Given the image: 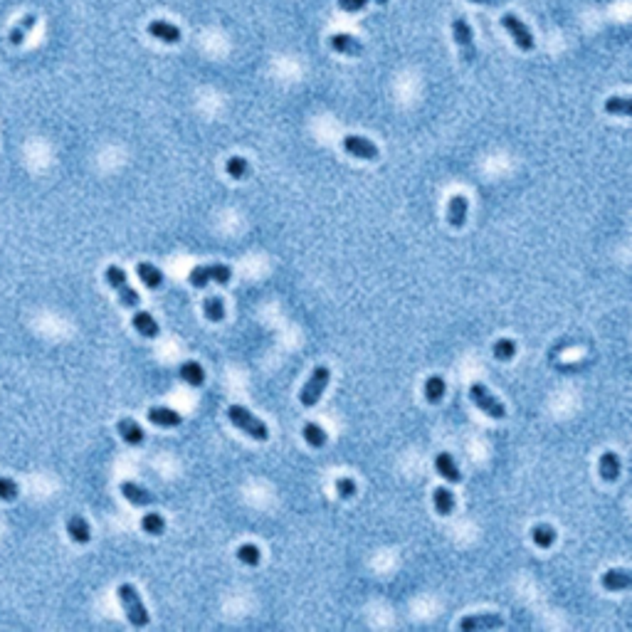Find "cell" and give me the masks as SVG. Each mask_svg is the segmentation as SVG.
<instances>
[{
	"instance_id": "cell-15",
	"label": "cell",
	"mask_w": 632,
	"mask_h": 632,
	"mask_svg": "<svg viewBox=\"0 0 632 632\" xmlns=\"http://www.w3.org/2000/svg\"><path fill=\"white\" fill-rule=\"evenodd\" d=\"M116 432L121 434V440H124L126 445H131V447L143 445V440H146V432H143V428L136 423L134 418H121V420H119V423H116Z\"/></svg>"
},
{
	"instance_id": "cell-39",
	"label": "cell",
	"mask_w": 632,
	"mask_h": 632,
	"mask_svg": "<svg viewBox=\"0 0 632 632\" xmlns=\"http://www.w3.org/2000/svg\"><path fill=\"white\" fill-rule=\"evenodd\" d=\"M469 3H477V6H494V8H497V6H502L504 0H469Z\"/></svg>"
},
{
	"instance_id": "cell-2",
	"label": "cell",
	"mask_w": 632,
	"mask_h": 632,
	"mask_svg": "<svg viewBox=\"0 0 632 632\" xmlns=\"http://www.w3.org/2000/svg\"><path fill=\"white\" fill-rule=\"evenodd\" d=\"M227 418H230V423L235 425L237 430H243V432L247 434V437H252V440H257V442L270 440V428H267L257 415H252L245 405H230L227 407Z\"/></svg>"
},
{
	"instance_id": "cell-19",
	"label": "cell",
	"mask_w": 632,
	"mask_h": 632,
	"mask_svg": "<svg viewBox=\"0 0 632 632\" xmlns=\"http://www.w3.org/2000/svg\"><path fill=\"white\" fill-rule=\"evenodd\" d=\"M434 469H437V474H440L445 482H450V484H459V482H462L459 467L455 464V457H452L450 452H440V455L434 457Z\"/></svg>"
},
{
	"instance_id": "cell-37",
	"label": "cell",
	"mask_w": 632,
	"mask_h": 632,
	"mask_svg": "<svg viewBox=\"0 0 632 632\" xmlns=\"http://www.w3.org/2000/svg\"><path fill=\"white\" fill-rule=\"evenodd\" d=\"M210 276H213V282L215 284H230V279H232V270L227 265H210Z\"/></svg>"
},
{
	"instance_id": "cell-8",
	"label": "cell",
	"mask_w": 632,
	"mask_h": 632,
	"mask_svg": "<svg viewBox=\"0 0 632 632\" xmlns=\"http://www.w3.org/2000/svg\"><path fill=\"white\" fill-rule=\"evenodd\" d=\"M452 35H455V42H457L459 50H462L464 62H472V60H477V50H474L472 28H469V23L464 20L462 15L452 20Z\"/></svg>"
},
{
	"instance_id": "cell-31",
	"label": "cell",
	"mask_w": 632,
	"mask_h": 632,
	"mask_svg": "<svg viewBox=\"0 0 632 632\" xmlns=\"http://www.w3.org/2000/svg\"><path fill=\"white\" fill-rule=\"evenodd\" d=\"M605 112L615 114V116H630L632 99L630 96H610V99H605Z\"/></svg>"
},
{
	"instance_id": "cell-5",
	"label": "cell",
	"mask_w": 632,
	"mask_h": 632,
	"mask_svg": "<svg viewBox=\"0 0 632 632\" xmlns=\"http://www.w3.org/2000/svg\"><path fill=\"white\" fill-rule=\"evenodd\" d=\"M328 380H331V371H328L326 366H316L314 371H311L309 380L304 383V388H301L299 393V403L304 407H314L316 403L322 401L324 390H326Z\"/></svg>"
},
{
	"instance_id": "cell-35",
	"label": "cell",
	"mask_w": 632,
	"mask_h": 632,
	"mask_svg": "<svg viewBox=\"0 0 632 632\" xmlns=\"http://www.w3.org/2000/svg\"><path fill=\"white\" fill-rule=\"evenodd\" d=\"M20 497V486L10 477H0V502H15Z\"/></svg>"
},
{
	"instance_id": "cell-12",
	"label": "cell",
	"mask_w": 632,
	"mask_h": 632,
	"mask_svg": "<svg viewBox=\"0 0 632 632\" xmlns=\"http://www.w3.org/2000/svg\"><path fill=\"white\" fill-rule=\"evenodd\" d=\"M600 586L610 592L627 590V588L632 586V573L627 568H610V570H605L603 576H600Z\"/></svg>"
},
{
	"instance_id": "cell-34",
	"label": "cell",
	"mask_w": 632,
	"mask_h": 632,
	"mask_svg": "<svg viewBox=\"0 0 632 632\" xmlns=\"http://www.w3.org/2000/svg\"><path fill=\"white\" fill-rule=\"evenodd\" d=\"M188 282L193 284L195 289H205L210 282H213V276H210V265H198L191 270V274H188Z\"/></svg>"
},
{
	"instance_id": "cell-4",
	"label": "cell",
	"mask_w": 632,
	"mask_h": 632,
	"mask_svg": "<svg viewBox=\"0 0 632 632\" xmlns=\"http://www.w3.org/2000/svg\"><path fill=\"white\" fill-rule=\"evenodd\" d=\"M469 401L480 407L486 418H491V420H504V418H507V407H504V403L499 401L497 395L491 393V390L486 388L484 383H472V385H469Z\"/></svg>"
},
{
	"instance_id": "cell-26",
	"label": "cell",
	"mask_w": 632,
	"mask_h": 632,
	"mask_svg": "<svg viewBox=\"0 0 632 632\" xmlns=\"http://www.w3.org/2000/svg\"><path fill=\"white\" fill-rule=\"evenodd\" d=\"M301 434H304V440H306V445L309 447H314V450H322L324 445L328 442V434H326V430L322 428L319 423H306L304 428H301Z\"/></svg>"
},
{
	"instance_id": "cell-30",
	"label": "cell",
	"mask_w": 632,
	"mask_h": 632,
	"mask_svg": "<svg viewBox=\"0 0 632 632\" xmlns=\"http://www.w3.org/2000/svg\"><path fill=\"white\" fill-rule=\"evenodd\" d=\"M237 561L243 565H247V568H254V565H260L262 551L254 543H243V546L237 548Z\"/></svg>"
},
{
	"instance_id": "cell-18",
	"label": "cell",
	"mask_w": 632,
	"mask_h": 632,
	"mask_svg": "<svg viewBox=\"0 0 632 632\" xmlns=\"http://www.w3.org/2000/svg\"><path fill=\"white\" fill-rule=\"evenodd\" d=\"M67 534H69V538H72L74 543L85 546V543L91 541V526H89V521H87L82 514H72V516L67 519Z\"/></svg>"
},
{
	"instance_id": "cell-17",
	"label": "cell",
	"mask_w": 632,
	"mask_h": 632,
	"mask_svg": "<svg viewBox=\"0 0 632 632\" xmlns=\"http://www.w3.org/2000/svg\"><path fill=\"white\" fill-rule=\"evenodd\" d=\"M328 47H331L333 52H339V55H349V57H356L363 52L361 40H356L353 35H346V33L331 35V37H328Z\"/></svg>"
},
{
	"instance_id": "cell-1",
	"label": "cell",
	"mask_w": 632,
	"mask_h": 632,
	"mask_svg": "<svg viewBox=\"0 0 632 632\" xmlns=\"http://www.w3.org/2000/svg\"><path fill=\"white\" fill-rule=\"evenodd\" d=\"M116 595H119V603H121V608H124V613H126V620H129L131 625L146 627L148 622H151L141 595H139V590H136L131 583H121V586L116 588Z\"/></svg>"
},
{
	"instance_id": "cell-20",
	"label": "cell",
	"mask_w": 632,
	"mask_h": 632,
	"mask_svg": "<svg viewBox=\"0 0 632 632\" xmlns=\"http://www.w3.org/2000/svg\"><path fill=\"white\" fill-rule=\"evenodd\" d=\"M136 276H139L143 287L151 289V292L164 287V272L158 270L156 265H151V262H136Z\"/></svg>"
},
{
	"instance_id": "cell-6",
	"label": "cell",
	"mask_w": 632,
	"mask_h": 632,
	"mask_svg": "<svg viewBox=\"0 0 632 632\" xmlns=\"http://www.w3.org/2000/svg\"><path fill=\"white\" fill-rule=\"evenodd\" d=\"M502 25H504V30L511 35V40L516 42V47H519L521 52L534 50V35H531L529 25H526L519 15L507 12V15H502Z\"/></svg>"
},
{
	"instance_id": "cell-24",
	"label": "cell",
	"mask_w": 632,
	"mask_h": 632,
	"mask_svg": "<svg viewBox=\"0 0 632 632\" xmlns=\"http://www.w3.org/2000/svg\"><path fill=\"white\" fill-rule=\"evenodd\" d=\"M35 23H37V17L30 12V15H23L20 20H17V25H12L10 33H8V40H10V45H23L25 37L30 35V30L35 28Z\"/></svg>"
},
{
	"instance_id": "cell-29",
	"label": "cell",
	"mask_w": 632,
	"mask_h": 632,
	"mask_svg": "<svg viewBox=\"0 0 632 632\" xmlns=\"http://www.w3.org/2000/svg\"><path fill=\"white\" fill-rule=\"evenodd\" d=\"M225 173L230 175V178H235V181H245L249 175V164L247 158L243 156H232L225 161Z\"/></svg>"
},
{
	"instance_id": "cell-7",
	"label": "cell",
	"mask_w": 632,
	"mask_h": 632,
	"mask_svg": "<svg viewBox=\"0 0 632 632\" xmlns=\"http://www.w3.org/2000/svg\"><path fill=\"white\" fill-rule=\"evenodd\" d=\"M341 146H344V151L349 153V156L358 158V161H376V158L380 156V148L376 146L371 139H366V136H358V134L344 136Z\"/></svg>"
},
{
	"instance_id": "cell-11",
	"label": "cell",
	"mask_w": 632,
	"mask_h": 632,
	"mask_svg": "<svg viewBox=\"0 0 632 632\" xmlns=\"http://www.w3.org/2000/svg\"><path fill=\"white\" fill-rule=\"evenodd\" d=\"M467 213H469L467 195H462V193L452 195L450 205H447V222H450V227H455V230L464 227V222H467Z\"/></svg>"
},
{
	"instance_id": "cell-21",
	"label": "cell",
	"mask_w": 632,
	"mask_h": 632,
	"mask_svg": "<svg viewBox=\"0 0 632 632\" xmlns=\"http://www.w3.org/2000/svg\"><path fill=\"white\" fill-rule=\"evenodd\" d=\"M131 326H134L136 331H139V336H143V339H156L158 331H161L156 319H153L148 311H139V309H136L134 316H131Z\"/></svg>"
},
{
	"instance_id": "cell-13",
	"label": "cell",
	"mask_w": 632,
	"mask_h": 632,
	"mask_svg": "<svg viewBox=\"0 0 632 632\" xmlns=\"http://www.w3.org/2000/svg\"><path fill=\"white\" fill-rule=\"evenodd\" d=\"M119 489H121L126 502L134 504V507H151V504L156 502V497H153L146 486L139 484V482H121Z\"/></svg>"
},
{
	"instance_id": "cell-28",
	"label": "cell",
	"mask_w": 632,
	"mask_h": 632,
	"mask_svg": "<svg viewBox=\"0 0 632 632\" xmlns=\"http://www.w3.org/2000/svg\"><path fill=\"white\" fill-rule=\"evenodd\" d=\"M203 314H205V319H208V322L220 324L222 319H225V301H222L220 297L210 294V297H205V299H203Z\"/></svg>"
},
{
	"instance_id": "cell-22",
	"label": "cell",
	"mask_w": 632,
	"mask_h": 632,
	"mask_svg": "<svg viewBox=\"0 0 632 632\" xmlns=\"http://www.w3.org/2000/svg\"><path fill=\"white\" fill-rule=\"evenodd\" d=\"M178 376H181L183 383L193 385V388H200L205 383V371L198 361H183L178 368Z\"/></svg>"
},
{
	"instance_id": "cell-36",
	"label": "cell",
	"mask_w": 632,
	"mask_h": 632,
	"mask_svg": "<svg viewBox=\"0 0 632 632\" xmlns=\"http://www.w3.org/2000/svg\"><path fill=\"white\" fill-rule=\"evenodd\" d=\"M356 491H358V486H356V482L351 480V477H341V480H336V494H339L341 499H353Z\"/></svg>"
},
{
	"instance_id": "cell-33",
	"label": "cell",
	"mask_w": 632,
	"mask_h": 632,
	"mask_svg": "<svg viewBox=\"0 0 632 632\" xmlns=\"http://www.w3.org/2000/svg\"><path fill=\"white\" fill-rule=\"evenodd\" d=\"M491 353H494V358L497 361H502V363H507V361H511L514 356H516V344H514L511 339H499V341H494V346H491Z\"/></svg>"
},
{
	"instance_id": "cell-9",
	"label": "cell",
	"mask_w": 632,
	"mask_h": 632,
	"mask_svg": "<svg viewBox=\"0 0 632 632\" xmlns=\"http://www.w3.org/2000/svg\"><path fill=\"white\" fill-rule=\"evenodd\" d=\"M504 627V617L497 613H477V615H464L459 620L462 632H482V630H499Z\"/></svg>"
},
{
	"instance_id": "cell-14",
	"label": "cell",
	"mask_w": 632,
	"mask_h": 632,
	"mask_svg": "<svg viewBox=\"0 0 632 632\" xmlns=\"http://www.w3.org/2000/svg\"><path fill=\"white\" fill-rule=\"evenodd\" d=\"M146 418L151 425H156V428H178V425L183 423V415L181 412L170 410V407H164V405H153L151 410L146 412Z\"/></svg>"
},
{
	"instance_id": "cell-32",
	"label": "cell",
	"mask_w": 632,
	"mask_h": 632,
	"mask_svg": "<svg viewBox=\"0 0 632 632\" xmlns=\"http://www.w3.org/2000/svg\"><path fill=\"white\" fill-rule=\"evenodd\" d=\"M141 529L146 531L148 536H161L166 531V519L161 516V514L151 511V514H143L141 519Z\"/></svg>"
},
{
	"instance_id": "cell-16",
	"label": "cell",
	"mask_w": 632,
	"mask_h": 632,
	"mask_svg": "<svg viewBox=\"0 0 632 632\" xmlns=\"http://www.w3.org/2000/svg\"><path fill=\"white\" fill-rule=\"evenodd\" d=\"M598 474L603 482H617L622 474V464H620V457H617L615 452L608 450L600 455L598 459Z\"/></svg>"
},
{
	"instance_id": "cell-25",
	"label": "cell",
	"mask_w": 632,
	"mask_h": 632,
	"mask_svg": "<svg viewBox=\"0 0 632 632\" xmlns=\"http://www.w3.org/2000/svg\"><path fill=\"white\" fill-rule=\"evenodd\" d=\"M432 504H434V511L440 514V516H450V514L455 511V494H452L447 486H434Z\"/></svg>"
},
{
	"instance_id": "cell-3",
	"label": "cell",
	"mask_w": 632,
	"mask_h": 632,
	"mask_svg": "<svg viewBox=\"0 0 632 632\" xmlns=\"http://www.w3.org/2000/svg\"><path fill=\"white\" fill-rule=\"evenodd\" d=\"M104 279H107L109 287L116 292L119 304L124 306V309H139L141 297H139V292H136V289L129 284V276H126V272L121 270V267L109 265L107 270H104Z\"/></svg>"
},
{
	"instance_id": "cell-27",
	"label": "cell",
	"mask_w": 632,
	"mask_h": 632,
	"mask_svg": "<svg viewBox=\"0 0 632 632\" xmlns=\"http://www.w3.org/2000/svg\"><path fill=\"white\" fill-rule=\"evenodd\" d=\"M531 534V541H534V546L538 548H551L553 543H556V538H559V534H556V529L548 524H536L534 529L529 531Z\"/></svg>"
},
{
	"instance_id": "cell-23",
	"label": "cell",
	"mask_w": 632,
	"mask_h": 632,
	"mask_svg": "<svg viewBox=\"0 0 632 632\" xmlns=\"http://www.w3.org/2000/svg\"><path fill=\"white\" fill-rule=\"evenodd\" d=\"M423 393H425V401H428L430 405H437V403H440L447 393L445 378H442V376H430L423 385Z\"/></svg>"
},
{
	"instance_id": "cell-38",
	"label": "cell",
	"mask_w": 632,
	"mask_h": 632,
	"mask_svg": "<svg viewBox=\"0 0 632 632\" xmlns=\"http://www.w3.org/2000/svg\"><path fill=\"white\" fill-rule=\"evenodd\" d=\"M368 3H371V0H339V8L344 12H358V10H363Z\"/></svg>"
},
{
	"instance_id": "cell-10",
	"label": "cell",
	"mask_w": 632,
	"mask_h": 632,
	"mask_svg": "<svg viewBox=\"0 0 632 632\" xmlns=\"http://www.w3.org/2000/svg\"><path fill=\"white\" fill-rule=\"evenodd\" d=\"M146 30L153 40H161L164 45H175V42H181V37H183L181 28L168 23V20H151Z\"/></svg>"
}]
</instances>
